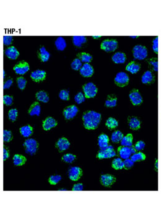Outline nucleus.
I'll use <instances>...</instances> for the list:
<instances>
[{
	"label": "nucleus",
	"mask_w": 161,
	"mask_h": 217,
	"mask_svg": "<svg viewBox=\"0 0 161 217\" xmlns=\"http://www.w3.org/2000/svg\"><path fill=\"white\" fill-rule=\"evenodd\" d=\"M87 38L85 36H73V44L77 47H81L82 45L86 43Z\"/></svg>",
	"instance_id": "nucleus-29"
},
{
	"label": "nucleus",
	"mask_w": 161,
	"mask_h": 217,
	"mask_svg": "<svg viewBox=\"0 0 161 217\" xmlns=\"http://www.w3.org/2000/svg\"><path fill=\"white\" fill-rule=\"evenodd\" d=\"M123 137H124L123 134L122 132H120V130H116L112 133L111 136V140L112 142L117 143L121 142V140H122Z\"/></svg>",
	"instance_id": "nucleus-34"
},
{
	"label": "nucleus",
	"mask_w": 161,
	"mask_h": 217,
	"mask_svg": "<svg viewBox=\"0 0 161 217\" xmlns=\"http://www.w3.org/2000/svg\"><path fill=\"white\" fill-rule=\"evenodd\" d=\"M77 57L84 63H89L92 60V57L89 53L86 52H80L77 54Z\"/></svg>",
	"instance_id": "nucleus-30"
},
{
	"label": "nucleus",
	"mask_w": 161,
	"mask_h": 217,
	"mask_svg": "<svg viewBox=\"0 0 161 217\" xmlns=\"http://www.w3.org/2000/svg\"><path fill=\"white\" fill-rule=\"evenodd\" d=\"M83 124L87 130H94L99 126L101 120V114L99 112L89 111L83 115Z\"/></svg>",
	"instance_id": "nucleus-1"
},
{
	"label": "nucleus",
	"mask_w": 161,
	"mask_h": 217,
	"mask_svg": "<svg viewBox=\"0 0 161 217\" xmlns=\"http://www.w3.org/2000/svg\"><path fill=\"white\" fill-rule=\"evenodd\" d=\"M118 47V42L116 40L112 39H107L104 40V41L100 44V48L103 50L107 52H114Z\"/></svg>",
	"instance_id": "nucleus-6"
},
{
	"label": "nucleus",
	"mask_w": 161,
	"mask_h": 217,
	"mask_svg": "<svg viewBox=\"0 0 161 217\" xmlns=\"http://www.w3.org/2000/svg\"><path fill=\"white\" fill-rule=\"evenodd\" d=\"M5 53L6 56L11 60H16L19 56V52L14 46H11L7 48L5 51Z\"/></svg>",
	"instance_id": "nucleus-17"
},
{
	"label": "nucleus",
	"mask_w": 161,
	"mask_h": 217,
	"mask_svg": "<svg viewBox=\"0 0 161 217\" xmlns=\"http://www.w3.org/2000/svg\"><path fill=\"white\" fill-rule=\"evenodd\" d=\"M105 125L109 129H113L118 127V122L113 117H109L106 121Z\"/></svg>",
	"instance_id": "nucleus-36"
},
{
	"label": "nucleus",
	"mask_w": 161,
	"mask_h": 217,
	"mask_svg": "<svg viewBox=\"0 0 161 217\" xmlns=\"http://www.w3.org/2000/svg\"><path fill=\"white\" fill-rule=\"evenodd\" d=\"M59 191H68V190L66 189H60L58 190Z\"/></svg>",
	"instance_id": "nucleus-56"
},
{
	"label": "nucleus",
	"mask_w": 161,
	"mask_h": 217,
	"mask_svg": "<svg viewBox=\"0 0 161 217\" xmlns=\"http://www.w3.org/2000/svg\"><path fill=\"white\" fill-rule=\"evenodd\" d=\"M23 146L25 148V153L31 155H34L38 148V143L34 139H27L24 142Z\"/></svg>",
	"instance_id": "nucleus-2"
},
{
	"label": "nucleus",
	"mask_w": 161,
	"mask_h": 217,
	"mask_svg": "<svg viewBox=\"0 0 161 217\" xmlns=\"http://www.w3.org/2000/svg\"><path fill=\"white\" fill-rule=\"evenodd\" d=\"M28 112L31 116H40V112H41V107H40L39 103L38 102H34L31 105Z\"/></svg>",
	"instance_id": "nucleus-20"
},
{
	"label": "nucleus",
	"mask_w": 161,
	"mask_h": 217,
	"mask_svg": "<svg viewBox=\"0 0 161 217\" xmlns=\"http://www.w3.org/2000/svg\"><path fill=\"white\" fill-rule=\"evenodd\" d=\"M130 149H131V154L133 155L136 153V150H135V148L134 146H130Z\"/></svg>",
	"instance_id": "nucleus-55"
},
{
	"label": "nucleus",
	"mask_w": 161,
	"mask_h": 217,
	"mask_svg": "<svg viewBox=\"0 0 161 217\" xmlns=\"http://www.w3.org/2000/svg\"><path fill=\"white\" fill-rule=\"evenodd\" d=\"M140 68L139 63L135 62H131L126 66V70L132 74H136L140 71Z\"/></svg>",
	"instance_id": "nucleus-23"
},
{
	"label": "nucleus",
	"mask_w": 161,
	"mask_h": 217,
	"mask_svg": "<svg viewBox=\"0 0 161 217\" xmlns=\"http://www.w3.org/2000/svg\"><path fill=\"white\" fill-rule=\"evenodd\" d=\"M83 188H84V186H83V184L79 183V184H74L73 185L72 191H83Z\"/></svg>",
	"instance_id": "nucleus-51"
},
{
	"label": "nucleus",
	"mask_w": 161,
	"mask_h": 217,
	"mask_svg": "<svg viewBox=\"0 0 161 217\" xmlns=\"http://www.w3.org/2000/svg\"><path fill=\"white\" fill-rule=\"evenodd\" d=\"M109 139L107 135L102 133L98 138V145L100 149L106 148L109 146Z\"/></svg>",
	"instance_id": "nucleus-25"
},
{
	"label": "nucleus",
	"mask_w": 161,
	"mask_h": 217,
	"mask_svg": "<svg viewBox=\"0 0 161 217\" xmlns=\"http://www.w3.org/2000/svg\"><path fill=\"white\" fill-rule=\"evenodd\" d=\"M116 181L113 175L110 174H103L100 176V182L105 187H110Z\"/></svg>",
	"instance_id": "nucleus-12"
},
{
	"label": "nucleus",
	"mask_w": 161,
	"mask_h": 217,
	"mask_svg": "<svg viewBox=\"0 0 161 217\" xmlns=\"http://www.w3.org/2000/svg\"><path fill=\"white\" fill-rule=\"evenodd\" d=\"M149 63L153 66L154 71L158 72V61L157 58L150 59L149 61Z\"/></svg>",
	"instance_id": "nucleus-48"
},
{
	"label": "nucleus",
	"mask_w": 161,
	"mask_h": 217,
	"mask_svg": "<svg viewBox=\"0 0 161 217\" xmlns=\"http://www.w3.org/2000/svg\"><path fill=\"white\" fill-rule=\"evenodd\" d=\"M13 41V37L10 35H5L3 37V44L5 45H10Z\"/></svg>",
	"instance_id": "nucleus-50"
},
{
	"label": "nucleus",
	"mask_w": 161,
	"mask_h": 217,
	"mask_svg": "<svg viewBox=\"0 0 161 217\" xmlns=\"http://www.w3.org/2000/svg\"><path fill=\"white\" fill-rule=\"evenodd\" d=\"M55 45L59 51H63L66 47V42L63 37H58L55 41Z\"/></svg>",
	"instance_id": "nucleus-28"
},
{
	"label": "nucleus",
	"mask_w": 161,
	"mask_h": 217,
	"mask_svg": "<svg viewBox=\"0 0 161 217\" xmlns=\"http://www.w3.org/2000/svg\"><path fill=\"white\" fill-rule=\"evenodd\" d=\"M128 125L133 130H137L141 127V121L135 117H130L128 119Z\"/></svg>",
	"instance_id": "nucleus-22"
},
{
	"label": "nucleus",
	"mask_w": 161,
	"mask_h": 217,
	"mask_svg": "<svg viewBox=\"0 0 161 217\" xmlns=\"http://www.w3.org/2000/svg\"><path fill=\"white\" fill-rule=\"evenodd\" d=\"M13 102V98L8 95H5L3 96V103L6 105H11Z\"/></svg>",
	"instance_id": "nucleus-46"
},
{
	"label": "nucleus",
	"mask_w": 161,
	"mask_h": 217,
	"mask_svg": "<svg viewBox=\"0 0 161 217\" xmlns=\"http://www.w3.org/2000/svg\"><path fill=\"white\" fill-rule=\"evenodd\" d=\"M115 156H116V152L114 150L113 146L112 145H109L106 148L100 149L97 153V158L100 159H103L113 158Z\"/></svg>",
	"instance_id": "nucleus-3"
},
{
	"label": "nucleus",
	"mask_w": 161,
	"mask_h": 217,
	"mask_svg": "<svg viewBox=\"0 0 161 217\" xmlns=\"http://www.w3.org/2000/svg\"><path fill=\"white\" fill-rule=\"evenodd\" d=\"M101 36H93L92 37L94 38H100Z\"/></svg>",
	"instance_id": "nucleus-59"
},
{
	"label": "nucleus",
	"mask_w": 161,
	"mask_h": 217,
	"mask_svg": "<svg viewBox=\"0 0 161 217\" xmlns=\"http://www.w3.org/2000/svg\"><path fill=\"white\" fill-rule=\"evenodd\" d=\"M18 115V111L16 109H11V110L9 111L8 117L11 121L12 122L16 121Z\"/></svg>",
	"instance_id": "nucleus-41"
},
{
	"label": "nucleus",
	"mask_w": 161,
	"mask_h": 217,
	"mask_svg": "<svg viewBox=\"0 0 161 217\" xmlns=\"http://www.w3.org/2000/svg\"><path fill=\"white\" fill-rule=\"evenodd\" d=\"M82 62L80 61V59H79L78 58L74 59V60L72 62V63H71V68L74 70L77 71L79 70L80 69V68L82 67Z\"/></svg>",
	"instance_id": "nucleus-39"
},
{
	"label": "nucleus",
	"mask_w": 161,
	"mask_h": 217,
	"mask_svg": "<svg viewBox=\"0 0 161 217\" xmlns=\"http://www.w3.org/2000/svg\"><path fill=\"white\" fill-rule=\"evenodd\" d=\"M83 89L86 98H94L98 92V89L96 86L92 83H87L83 86Z\"/></svg>",
	"instance_id": "nucleus-5"
},
{
	"label": "nucleus",
	"mask_w": 161,
	"mask_h": 217,
	"mask_svg": "<svg viewBox=\"0 0 161 217\" xmlns=\"http://www.w3.org/2000/svg\"><path fill=\"white\" fill-rule=\"evenodd\" d=\"M117 98L114 95H109L105 102V105L107 107H114L117 105Z\"/></svg>",
	"instance_id": "nucleus-33"
},
{
	"label": "nucleus",
	"mask_w": 161,
	"mask_h": 217,
	"mask_svg": "<svg viewBox=\"0 0 161 217\" xmlns=\"http://www.w3.org/2000/svg\"><path fill=\"white\" fill-rule=\"evenodd\" d=\"M135 148L136 151H141L143 150H144V148H145V143L143 141H138L135 145Z\"/></svg>",
	"instance_id": "nucleus-49"
},
{
	"label": "nucleus",
	"mask_w": 161,
	"mask_h": 217,
	"mask_svg": "<svg viewBox=\"0 0 161 217\" xmlns=\"http://www.w3.org/2000/svg\"><path fill=\"white\" fill-rule=\"evenodd\" d=\"M131 38H136L138 37V36H130Z\"/></svg>",
	"instance_id": "nucleus-58"
},
{
	"label": "nucleus",
	"mask_w": 161,
	"mask_h": 217,
	"mask_svg": "<svg viewBox=\"0 0 161 217\" xmlns=\"http://www.w3.org/2000/svg\"><path fill=\"white\" fill-rule=\"evenodd\" d=\"M13 139L12 132L9 130H5L3 131V141L6 143L10 142Z\"/></svg>",
	"instance_id": "nucleus-45"
},
{
	"label": "nucleus",
	"mask_w": 161,
	"mask_h": 217,
	"mask_svg": "<svg viewBox=\"0 0 161 217\" xmlns=\"http://www.w3.org/2000/svg\"><path fill=\"white\" fill-rule=\"evenodd\" d=\"M19 131H20L21 135L25 138L29 137L33 134V132H34L33 128L29 125H24V126L21 127L19 129Z\"/></svg>",
	"instance_id": "nucleus-24"
},
{
	"label": "nucleus",
	"mask_w": 161,
	"mask_h": 217,
	"mask_svg": "<svg viewBox=\"0 0 161 217\" xmlns=\"http://www.w3.org/2000/svg\"><path fill=\"white\" fill-rule=\"evenodd\" d=\"M133 55L135 59L144 60L147 57V49L141 45H135L133 48Z\"/></svg>",
	"instance_id": "nucleus-4"
},
{
	"label": "nucleus",
	"mask_w": 161,
	"mask_h": 217,
	"mask_svg": "<svg viewBox=\"0 0 161 217\" xmlns=\"http://www.w3.org/2000/svg\"><path fill=\"white\" fill-rule=\"evenodd\" d=\"M9 157V151L6 146H3V160L6 161Z\"/></svg>",
	"instance_id": "nucleus-54"
},
{
	"label": "nucleus",
	"mask_w": 161,
	"mask_h": 217,
	"mask_svg": "<svg viewBox=\"0 0 161 217\" xmlns=\"http://www.w3.org/2000/svg\"><path fill=\"white\" fill-rule=\"evenodd\" d=\"M55 146L60 152H62L66 150H68L70 146V143L68 139L64 137H63L60 139L55 144Z\"/></svg>",
	"instance_id": "nucleus-13"
},
{
	"label": "nucleus",
	"mask_w": 161,
	"mask_h": 217,
	"mask_svg": "<svg viewBox=\"0 0 161 217\" xmlns=\"http://www.w3.org/2000/svg\"><path fill=\"white\" fill-rule=\"evenodd\" d=\"M30 69L29 65L25 61H21L18 62L13 68V70L18 75H24Z\"/></svg>",
	"instance_id": "nucleus-8"
},
{
	"label": "nucleus",
	"mask_w": 161,
	"mask_h": 217,
	"mask_svg": "<svg viewBox=\"0 0 161 217\" xmlns=\"http://www.w3.org/2000/svg\"><path fill=\"white\" fill-rule=\"evenodd\" d=\"M155 167H156V168L157 169V168H158V161H156V162Z\"/></svg>",
	"instance_id": "nucleus-57"
},
{
	"label": "nucleus",
	"mask_w": 161,
	"mask_h": 217,
	"mask_svg": "<svg viewBox=\"0 0 161 217\" xmlns=\"http://www.w3.org/2000/svg\"><path fill=\"white\" fill-rule=\"evenodd\" d=\"M153 50L156 53H158V37H156L153 40Z\"/></svg>",
	"instance_id": "nucleus-53"
},
{
	"label": "nucleus",
	"mask_w": 161,
	"mask_h": 217,
	"mask_svg": "<svg viewBox=\"0 0 161 217\" xmlns=\"http://www.w3.org/2000/svg\"><path fill=\"white\" fill-rule=\"evenodd\" d=\"M13 83V80L11 78L8 79L6 81H5L4 85H3V88L5 89H7L11 88V86H12Z\"/></svg>",
	"instance_id": "nucleus-52"
},
{
	"label": "nucleus",
	"mask_w": 161,
	"mask_h": 217,
	"mask_svg": "<svg viewBox=\"0 0 161 217\" xmlns=\"http://www.w3.org/2000/svg\"><path fill=\"white\" fill-rule=\"evenodd\" d=\"M129 76L125 72H119L115 78V83L119 87H124L128 85Z\"/></svg>",
	"instance_id": "nucleus-7"
},
{
	"label": "nucleus",
	"mask_w": 161,
	"mask_h": 217,
	"mask_svg": "<svg viewBox=\"0 0 161 217\" xmlns=\"http://www.w3.org/2000/svg\"><path fill=\"white\" fill-rule=\"evenodd\" d=\"M46 72L41 70H37L32 72L31 74V79L35 81V82H40V81H44L46 78Z\"/></svg>",
	"instance_id": "nucleus-14"
},
{
	"label": "nucleus",
	"mask_w": 161,
	"mask_h": 217,
	"mask_svg": "<svg viewBox=\"0 0 161 217\" xmlns=\"http://www.w3.org/2000/svg\"><path fill=\"white\" fill-rule=\"evenodd\" d=\"M112 166V168L116 170L122 169L124 168V162L122 159L117 158L113 160Z\"/></svg>",
	"instance_id": "nucleus-35"
},
{
	"label": "nucleus",
	"mask_w": 161,
	"mask_h": 217,
	"mask_svg": "<svg viewBox=\"0 0 161 217\" xmlns=\"http://www.w3.org/2000/svg\"><path fill=\"white\" fill-rule=\"evenodd\" d=\"M131 159L135 162L136 161H144L146 159V156L144 153H141V152H138V153H136L135 154H133L131 156Z\"/></svg>",
	"instance_id": "nucleus-38"
},
{
	"label": "nucleus",
	"mask_w": 161,
	"mask_h": 217,
	"mask_svg": "<svg viewBox=\"0 0 161 217\" xmlns=\"http://www.w3.org/2000/svg\"><path fill=\"white\" fill-rule=\"evenodd\" d=\"M36 99L40 102L47 103L49 101L50 98L47 92L44 91H40L35 94Z\"/></svg>",
	"instance_id": "nucleus-27"
},
{
	"label": "nucleus",
	"mask_w": 161,
	"mask_h": 217,
	"mask_svg": "<svg viewBox=\"0 0 161 217\" xmlns=\"http://www.w3.org/2000/svg\"><path fill=\"white\" fill-rule=\"evenodd\" d=\"M5 70H3V78L5 79Z\"/></svg>",
	"instance_id": "nucleus-60"
},
{
	"label": "nucleus",
	"mask_w": 161,
	"mask_h": 217,
	"mask_svg": "<svg viewBox=\"0 0 161 217\" xmlns=\"http://www.w3.org/2000/svg\"><path fill=\"white\" fill-rule=\"evenodd\" d=\"M85 100H86V96L84 94H83L82 92H78L74 96V101L78 104H82L85 101Z\"/></svg>",
	"instance_id": "nucleus-42"
},
{
	"label": "nucleus",
	"mask_w": 161,
	"mask_h": 217,
	"mask_svg": "<svg viewBox=\"0 0 161 217\" xmlns=\"http://www.w3.org/2000/svg\"><path fill=\"white\" fill-rule=\"evenodd\" d=\"M37 56L40 61H41L42 62L45 63L48 61V60L50 57V54L46 50L45 47L42 46L39 48V50L37 52Z\"/></svg>",
	"instance_id": "nucleus-19"
},
{
	"label": "nucleus",
	"mask_w": 161,
	"mask_h": 217,
	"mask_svg": "<svg viewBox=\"0 0 161 217\" xmlns=\"http://www.w3.org/2000/svg\"><path fill=\"white\" fill-rule=\"evenodd\" d=\"M123 162H124V168L125 169H130L134 166V162L131 159V158L125 159Z\"/></svg>",
	"instance_id": "nucleus-47"
},
{
	"label": "nucleus",
	"mask_w": 161,
	"mask_h": 217,
	"mask_svg": "<svg viewBox=\"0 0 161 217\" xmlns=\"http://www.w3.org/2000/svg\"><path fill=\"white\" fill-rule=\"evenodd\" d=\"M59 98L63 101H68L70 99V93L68 90L63 89L59 93Z\"/></svg>",
	"instance_id": "nucleus-44"
},
{
	"label": "nucleus",
	"mask_w": 161,
	"mask_h": 217,
	"mask_svg": "<svg viewBox=\"0 0 161 217\" xmlns=\"http://www.w3.org/2000/svg\"><path fill=\"white\" fill-rule=\"evenodd\" d=\"M61 176L60 175H51L48 179V182L51 185H57L61 180Z\"/></svg>",
	"instance_id": "nucleus-40"
},
{
	"label": "nucleus",
	"mask_w": 161,
	"mask_h": 217,
	"mask_svg": "<svg viewBox=\"0 0 161 217\" xmlns=\"http://www.w3.org/2000/svg\"><path fill=\"white\" fill-rule=\"evenodd\" d=\"M79 72L84 77H90L94 74V68L89 63H84L80 68Z\"/></svg>",
	"instance_id": "nucleus-15"
},
{
	"label": "nucleus",
	"mask_w": 161,
	"mask_h": 217,
	"mask_svg": "<svg viewBox=\"0 0 161 217\" xmlns=\"http://www.w3.org/2000/svg\"><path fill=\"white\" fill-rule=\"evenodd\" d=\"M83 175V171L79 167L74 166L68 170V177L73 181H78Z\"/></svg>",
	"instance_id": "nucleus-10"
},
{
	"label": "nucleus",
	"mask_w": 161,
	"mask_h": 217,
	"mask_svg": "<svg viewBox=\"0 0 161 217\" xmlns=\"http://www.w3.org/2000/svg\"><path fill=\"white\" fill-rule=\"evenodd\" d=\"M78 112L79 110L77 106L75 105H72L66 107L63 112V114L65 119L71 120L77 115Z\"/></svg>",
	"instance_id": "nucleus-9"
},
{
	"label": "nucleus",
	"mask_w": 161,
	"mask_h": 217,
	"mask_svg": "<svg viewBox=\"0 0 161 217\" xmlns=\"http://www.w3.org/2000/svg\"><path fill=\"white\" fill-rule=\"evenodd\" d=\"M17 83L18 88L21 90H24L27 85V80L22 76L18 77L17 78Z\"/></svg>",
	"instance_id": "nucleus-43"
},
{
	"label": "nucleus",
	"mask_w": 161,
	"mask_h": 217,
	"mask_svg": "<svg viewBox=\"0 0 161 217\" xmlns=\"http://www.w3.org/2000/svg\"><path fill=\"white\" fill-rule=\"evenodd\" d=\"M126 58L125 54L123 52H120L113 54V55L112 57V61L116 64L124 63L126 61Z\"/></svg>",
	"instance_id": "nucleus-21"
},
{
	"label": "nucleus",
	"mask_w": 161,
	"mask_h": 217,
	"mask_svg": "<svg viewBox=\"0 0 161 217\" xmlns=\"http://www.w3.org/2000/svg\"><path fill=\"white\" fill-rule=\"evenodd\" d=\"M76 156L71 153L64 155L61 158V160L63 162H66V163H72L73 162H74L76 160Z\"/></svg>",
	"instance_id": "nucleus-37"
},
{
	"label": "nucleus",
	"mask_w": 161,
	"mask_h": 217,
	"mask_svg": "<svg viewBox=\"0 0 161 217\" xmlns=\"http://www.w3.org/2000/svg\"><path fill=\"white\" fill-rule=\"evenodd\" d=\"M154 77L151 71H146L141 77V82L143 84H150L153 83Z\"/></svg>",
	"instance_id": "nucleus-26"
},
{
	"label": "nucleus",
	"mask_w": 161,
	"mask_h": 217,
	"mask_svg": "<svg viewBox=\"0 0 161 217\" xmlns=\"http://www.w3.org/2000/svg\"><path fill=\"white\" fill-rule=\"evenodd\" d=\"M57 125L58 122L55 119L48 117L46 118L43 122V129L46 131L50 130L52 128L55 127Z\"/></svg>",
	"instance_id": "nucleus-18"
},
{
	"label": "nucleus",
	"mask_w": 161,
	"mask_h": 217,
	"mask_svg": "<svg viewBox=\"0 0 161 217\" xmlns=\"http://www.w3.org/2000/svg\"><path fill=\"white\" fill-rule=\"evenodd\" d=\"M117 152L120 158L123 159H128L132 155L130 147H128V146H120L118 148Z\"/></svg>",
	"instance_id": "nucleus-16"
},
{
	"label": "nucleus",
	"mask_w": 161,
	"mask_h": 217,
	"mask_svg": "<svg viewBox=\"0 0 161 217\" xmlns=\"http://www.w3.org/2000/svg\"><path fill=\"white\" fill-rule=\"evenodd\" d=\"M129 98L134 105H140L143 102V97L137 89L132 90L129 94Z\"/></svg>",
	"instance_id": "nucleus-11"
},
{
	"label": "nucleus",
	"mask_w": 161,
	"mask_h": 217,
	"mask_svg": "<svg viewBox=\"0 0 161 217\" xmlns=\"http://www.w3.org/2000/svg\"><path fill=\"white\" fill-rule=\"evenodd\" d=\"M26 161V158L21 155H15L13 157V163L16 166L24 165Z\"/></svg>",
	"instance_id": "nucleus-31"
},
{
	"label": "nucleus",
	"mask_w": 161,
	"mask_h": 217,
	"mask_svg": "<svg viewBox=\"0 0 161 217\" xmlns=\"http://www.w3.org/2000/svg\"><path fill=\"white\" fill-rule=\"evenodd\" d=\"M133 135L130 133L126 135V136H124L122 140L120 142V144L122 146H128L130 147L133 146Z\"/></svg>",
	"instance_id": "nucleus-32"
}]
</instances>
